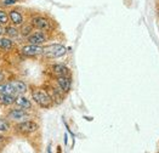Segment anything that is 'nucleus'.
Wrapping results in <instances>:
<instances>
[{
	"label": "nucleus",
	"mask_w": 159,
	"mask_h": 153,
	"mask_svg": "<svg viewBox=\"0 0 159 153\" xmlns=\"http://www.w3.org/2000/svg\"><path fill=\"white\" fill-rule=\"evenodd\" d=\"M32 99L37 102V104L40 106L41 108H50L53 104V101L49 96V94L46 92V90L39 89V88L32 90Z\"/></svg>",
	"instance_id": "nucleus-1"
},
{
	"label": "nucleus",
	"mask_w": 159,
	"mask_h": 153,
	"mask_svg": "<svg viewBox=\"0 0 159 153\" xmlns=\"http://www.w3.org/2000/svg\"><path fill=\"white\" fill-rule=\"evenodd\" d=\"M5 33H6V35L9 37V38H16V37H18V33H20V30L16 28V26H6L5 28Z\"/></svg>",
	"instance_id": "nucleus-17"
},
{
	"label": "nucleus",
	"mask_w": 159,
	"mask_h": 153,
	"mask_svg": "<svg viewBox=\"0 0 159 153\" xmlns=\"http://www.w3.org/2000/svg\"><path fill=\"white\" fill-rule=\"evenodd\" d=\"M30 25L33 26V28L35 29H39V30H43V32H48L52 28V25H51V21L45 17V16H41V15H35L30 18Z\"/></svg>",
	"instance_id": "nucleus-3"
},
{
	"label": "nucleus",
	"mask_w": 159,
	"mask_h": 153,
	"mask_svg": "<svg viewBox=\"0 0 159 153\" xmlns=\"http://www.w3.org/2000/svg\"><path fill=\"white\" fill-rule=\"evenodd\" d=\"M9 22H10V18H9V13H7V11L0 9V25L7 26Z\"/></svg>",
	"instance_id": "nucleus-19"
},
{
	"label": "nucleus",
	"mask_w": 159,
	"mask_h": 153,
	"mask_svg": "<svg viewBox=\"0 0 159 153\" xmlns=\"http://www.w3.org/2000/svg\"><path fill=\"white\" fill-rule=\"evenodd\" d=\"M6 117L11 120H26L28 118V113L26 112V109L23 108H12L7 112Z\"/></svg>",
	"instance_id": "nucleus-6"
},
{
	"label": "nucleus",
	"mask_w": 159,
	"mask_h": 153,
	"mask_svg": "<svg viewBox=\"0 0 159 153\" xmlns=\"http://www.w3.org/2000/svg\"><path fill=\"white\" fill-rule=\"evenodd\" d=\"M16 131L22 134V135H27V134H32V132H35L38 130V124L35 122H32V120H23L21 123H18L16 125Z\"/></svg>",
	"instance_id": "nucleus-4"
},
{
	"label": "nucleus",
	"mask_w": 159,
	"mask_h": 153,
	"mask_svg": "<svg viewBox=\"0 0 159 153\" xmlns=\"http://www.w3.org/2000/svg\"><path fill=\"white\" fill-rule=\"evenodd\" d=\"M28 43L29 44H33V45H40L43 43H45L48 40V37L46 34L43 32V30H38V32H33L28 38Z\"/></svg>",
	"instance_id": "nucleus-7"
},
{
	"label": "nucleus",
	"mask_w": 159,
	"mask_h": 153,
	"mask_svg": "<svg viewBox=\"0 0 159 153\" xmlns=\"http://www.w3.org/2000/svg\"><path fill=\"white\" fill-rule=\"evenodd\" d=\"M11 129V124L6 118H0V132H7Z\"/></svg>",
	"instance_id": "nucleus-18"
},
{
	"label": "nucleus",
	"mask_w": 159,
	"mask_h": 153,
	"mask_svg": "<svg viewBox=\"0 0 159 153\" xmlns=\"http://www.w3.org/2000/svg\"><path fill=\"white\" fill-rule=\"evenodd\" d=\"M9 18H10V22L12 23L13 26H21L23 25L25 22V17H23V13L21 12L20 9L17 7H13V9H10L9 10Z\"/></svg>",
	"instance_id": "nucleus-5"
},
{
	"label": "nucleus",
	"mask_w": 159,
	"mask_h": 153,
	"mask_svg": "<svg viewBox=\"0 0 159 153\" xmlns=\"http://www.w3.org/2000/svg\"><path fill=\"white\" fill-rule=\"evenodd\" d=\"M46 92L49 94V96L51 97V100L53 101V103H61V102L63 101V91L60 89H57V88H53V86H49L48 89H46Z\"/></svg>",
	"instance_id": "nucleus-8"
},
{
	"label": "nucleus",
	"mask_w": 159,
	"mask_h": 153,
	"mask_svg": "<svg viewBox=\"0 0 159 153\" xmlns=\"http://www.w3.org/2000/svg\"><path fill=\"white\" fill-rule=\"evenodd\" d=\"M67 52V49L61 45V44H52V45H49V46H45L43 48V56L46 57V58H58V57H62L65 56Z\"/></svg>",
	"instance_id": "nucleus-2"
},
{
	"label": "nucleus",
	"mask_w": 159,
	"mask_h": 153,
	"mask_svg": "<svg viewBox=\"0 0 159 153\" xmlns=\"http://www.w3.org/2000/svg\"><path fill=\"white\" fill-rule=\"evenodd\" d=\"M20 0H2V2H1V5H4V6H10V5H15V4H17Z\"/></svg>",
	"instance_id": "nucleus-21"
},
{
	"label": "nucleus",
	"mask_w": 159,
	"mask_h": 153,
	"mask_svg": "<svg viewBox=\"0 0 159 153\" xmlns=\"http://www.w3.org/2000/svg\"><path fill=\"white\" fill-rule=\"evenodd\" d=\"M22 53L25 56H38L43 53V48L40 45H33V44H29L22 48Z\"/></svg>",
	"instance_id": "nucleus-9"
},
{
	"label": "nucleus",
	"mask_w": 159,
	"mask_h": 153,
	"mask_svg": "<svg viewBox=\"0 0 159 153\" xmlns=\"http://www.w3.org/2000/svg\"><path fill=\"white\" fill-rule=\"evenodd\" d=\"M9 83L12 85V88L15 89L17 95H23L27 91V85L23 81H21V80L15 79V80H11V81H9Z\"/></svg>",
	"instance_id": "nucleus-13"
},
{
	"label": "nucleus",
	"mask_w": 159,
	"mask_h": 153,
	"mask_svg": "<svg viewBox=\"0 0 159 153\" xmlns=\"http://www.w3.org/2000/svg\"><path fill=\"white\" fill-rule=\"evenodd\" d=\"M56 81L58 88L62 90L63 92H68L72 86V79L70 76H56Z\"/></svg>",
	"instance_id": "nucleus-10"
},
{
	"label": "nucleus",
	"mask_w": 159,
	"mask_h": 153,
	"mask_svg": "<svg viewBox=\"0 0 159 153\" xmlns=\"http://www.w3.org/2000/svg\"><path fill=\"white\" fill-rule=\"evenodd\" d=\"M2 140H4V139H2V136H1V135H0V143H1V142H2Z\"/></svg>",
	"instance_id": "nucleus-24"
},
{
	"label": "nucleus",
	"mask_w": 159,
	"mask_h": 153,
	"mask_svg": "<svg viewBox=\"0 0 159 153\" xmlns=\"http://www.w3.org/2000/svg\"><path fill=\"white\" fill-rule=\"evenodd\" d=\"M15 100H16V96L0 92V104L1 106H10V104L15 103Z\"/></svg>",
	"instance_id": "nucleus-16"
},
{
	"label": "nucleus",
	"mask_w": 159,
	"mask_h": 153,
	"mask_svg": "<svg viewBox=\"0 0 159 153\" xmlns=\"http://www.w3.org/2000/svg\"><path fill=\"white\" fill-rule=\"evenodd\" d=\"M51 73L55 76H70L69 69L67 68L65 64L57 63L51 66Z\"/></svg>",
	"instance_id": "nucleus-11"
},
{
	"label": "nucleus",
	"mask_w": 159,
	"mask_h": 153,
	"mask_svg": "<svg viewBox=\"0 0 159 153\" xmlns=\"http://www.w3.org/2000/svg\"><path fill=\"white\" fill-rule=\"evenodd\" d=\"M5 80V74H4V72L0 69V83H2Z\"/></svg>",
	"instance_id": "nucleus-22"
},
{
	"label": "nucleus",
	"mask_w": 159,
	"mask_h": 153,
	"mask_svg": "<svg viewBox=\"0 0 159 153\" xmlns=\"http://www.w3.org/2000/svg\"><path fill=\"white\" fill-rule=\"evenodd\" d=\"M12 48H13V43L9 37H2V38H0V50L10 51Z\"/></svg>",
	"instance_id": "nucleus-14"
},
{
	"label": "nucleus",
	"mask_w": 159,
	"mask_h": 153,
	"mask_svg": "<svg viewBox=\"0 0 159 153\" xmlns=\"http://www.w3.org/2000/svg\"><path fill=\"white\" fill-rule=\"evenodd\" d=\"M33 29H34V28H33V26L30 25V23H29V25L23 26L22 29H21V34H22L25 38H28V37L33 33Z\"/></svg>",
	"instance_id": "nucleus-20"
},
{
	"label": "nucleus",
	"mask_w": 159,
	"mask_h": 153,
	"mask_svg": "<svg viewBox=\"0 0 159 153\" xmlns=\"http://www.w3.org/2000/svg\"><path fill=\"white\" fill-rule=\"evenodd\" d=\"M4 33H5V29H4V27H2V26L0 25V35H2Z\"/></svg>",
	"instance_id": "nucleus-23"
},
{
	"label": "nucleus",
	"mask_w": 159,
	"mask_h": 153,
	"mask_svg": "<svg viewBox=\"0 0 159 153\" xmlns=\"http://www.w3.org/2000/svg\"><path fill=\"white\" fill-rule=\"evenodd\" d=\"M15 104L20 108H23V109H30L32 108V102L27 99L26 96L23 95H18L16 96V100H15Z\"/></svg>",
	"instance_id": "nucleus-12"
},
{
	"label": "nucleus",
	"mask_w": 159,
	"mask_h": 153,
	"mask_svg": "<svg viewBox=\"0 0 159 153\" xmlns=\"http://www.w3.org/2000/svg\"><path fill=\"white\" fill-rule=\"evenodd\" d=\"M0 92L1 94H7V95H12V96H18L10 83H0Z\"/></svg>",
	"instance_id": "nucleus-15"
}]
</instances>
